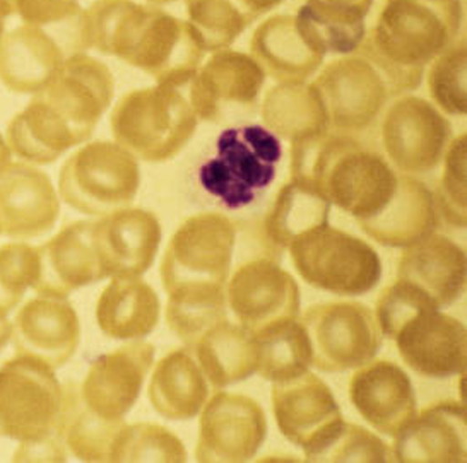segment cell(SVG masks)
Wrapping results in <instances>:
<instances>
[{
    "label": "cell",
    "instance_id": "obj_13",
    "mask_svg": "<svg viewBox=\"0 0 467 463\" xmlns=\"http://www.w3.org/2000/svg\"><path fill=\"white\" fill-rule=\"evenodd\" d=\"M224 294L234 318L248 332L300 314L298 283L275 260L242 263L224 286Z\"/></svg>",
    "mask_w": 467,
    "mask_h": 463
},
{
    "label": "cell",
    "instance_id": "obj_30",
    "mask_svg": "<svg viewBox=\"0 0 467 463\" xmlns=\"http://www.w3.org/2000/svg\"><path fill=\"white\" fill-rule=\"evenodd\" d=\"M262 79L261 70L244 60L214 62L193 86V107L201 118L221 122L228 109L254 105Z\"/></svg>",
    "mask_w": 467,
    "mask_h": 463
},
{
    "label": "cell",
    "instance_id": "obj_9",
    "mask_svg": "<svg viewBox=\"0 0 467 463\" xmlns=\"http://www.w3.org/2000/svg\"><path fill=\"white\" fill-rule=\"evenodd\" d=\"M312 344V366L326 373L357 369L375 359L382 334L368 306L334 301L310 306L302 318Z\"/></svg>",
    "mask_w": 467,
    "mask_h": 463
},
{
    "label": "cell",
    "instance_id": "obj_40",
    "mask_svg": "<svg viewBox=\"0 0 467 463\" xmlns=\"http://www.w3.org/2000/svg\"><path fill=\"white\" fill-rule=\"evenodd\" d=\"M462 68V62L441 64L433 70L430 77L431 95L437 99V103L445 111L457 115L466 111V89Z\"/></svg>",
    "mask_w": 467,
    "mask_h": 463
},
{
    "label": "cell",
    "instance_id": "obj_15",
    "mask_svg": "<svg viewBox=\"0 0 467 463\" xmlns=\"http://www.w3.org/2000/svg\"><path fill=\"white\" fill-rule=\"evenodd\" d=\"M161 243V224L144 209L124 207L93 221V246L103 277H140Z\"/></svg>",
    "mask_w": 467,
    "mask_h": 463
},
{
    "label": "cell",
    "instance_id": "obj_28",
    "mask_svg": "<svg viewBox=\"0 0 467 463\" xmlns=\"http://www.w3.org/2000/svg\"><path fill=\"white\" fill-rule=\"evenodd\" d=\"M5 140L21 161L52 164L67 150L79 146V139L38 95L7 125Z\"/></svg>",
    "mask_w": 467,
    "mask_h": 463
},
{
    "label": "cell",
    "instance_id": "obj_45",
    "mask_svg": "<svg viewBox=\"0 0 467 463\" xmlns=\"http://www.w3.org/2000/svg\"><path fill=\"white\" fill-rule=\"evenodd\" d=\"M0 234H2V226H0Z\"/></svg>",
    "mask_w": 467,
    "mask_h": 463
},
{
    "label": "cell",
    "instance_id": "obj_37",
    "mask_svg": "<svg viewBox=\"0 0 467 463\" xmlns=\"http://www.w3.org/2000/svg\"><path fill=\"white\" fill-rule=\"evenodd\" d=\"M40 260L36 246L16 242L0 246V308L13 312L36 284Z\"/></svg>",
    "mask_w": 467,
    "mask_h": 463
},
{
    "label": "cell",
    "instance_id": "obj_22",
    "mask_svg": "<svg viewBox=\"0 0 467 463\" xmlns=\"http://www.w3.org/2000/svg\"><path fill=\"white\" fill-rule=\"evenodd\" d=\"M64 60L60 45L43 27L23 23L0 36V82L17 95L42 93Z\"/></svg>",
    "mask_w": 467,
    "mask_h": 463
},
{
    "label": "cell",
    "instance_id": "obj_5",
    "mask_svg": "<svg viewBox=\"0 0 467 463\" xmlns=\"http://www.w3.org/2000/svg\"><path fill=\"white\" fill-rule=\"evenodd\" d=\"M64 407L66 388L42 359L17 355L0 366V437L31 445L58 437Z\"/></svg>",
    "mask_w": 467,
    "mask_h": 463
},
{
    "label": "cell",
    "instance_id": "obj_4",
    "mask_svg": "<svg viewBox=\"0 0 467 463\" xmlns=\"http://www.w3.org/2000/svg\"><path fill=\"white\" fill-rule=\"evenodd\" d=\"M288 252L306 284L337 296L367 294L382 277V260L375 248L329 222L295 238Z\"/></svg>",
    "mask_w": 467,
    "mask_h": 463
},
{
    "label": "cell",
    "instance_id": "obj_42",
    "mask_svg": "<svg viewBox=\"0 0 467 463\" xmlns=\"http://www.w3.org/2000/svg\"><path fill=\"white\" fill-rule=\"evenodd\" d=\"M13 341V322L9 320V312L0 308V351Z\"/></svg>",
    "mask_w": 467,
    "mask_h": 463
},
{
    "label": "cell",
    "instance_id": "obj_32",
    "mask_svg": "<svg viewBox=\"0 0 467 463\" xmlns=\"http://www.w3.org/2000/svg\"><path fill=\"white\" fill-rule=\"evenodd\" d=\"M330 202L320 193L293 181L283 187L264 218V234L271 245L288 250L291 242L316 226L329 222Z\"/></svg>",
    "mask_w": 467,
    "mask_h": 463
},
{
    "label": "cell",
    "instance_id": "obj_24",
    "mask_svg": "<svg viewBox=\"0 0 467 463\" xmlns=\"http://www.w3.org/2000/svg\"><path fill=\"white\" fill-rule=\"evenodd\" d=\"M398 277L423 289L440 308L451 306L466 289V253L451 238L433 232L404 248Z\"/></svg>",
    "mask_w": 467,
    "mask_h": 463
},
{
    "label": "cell",
    "instance_id": "obj_25",
    "mask_svg": "<svg viewBox=\"0 0 467 463\" xmlns=\"http://www.w3.org/2000/svg\"><path fill=\"white\" fill-rule=\"evenodd\" d=\"M99 330L113 341H139L158 327L161 303L151 284L140 277H111L97 303Z\"/></svg>",
    "mask_w": 467,
    "mask_h": 463
},
{
    "label": "cell",
    "instance_id": "obj_44",
    "mask_svg": "<svg viewBox=\"0 0 467 463\" xmlns=\"http://www.w3.org/2000/svg\"><path fill=\"white\" fill-rule=\"evenodd\" d=\"M13 161V150L9 148L5 137L0 134V171Z\"/></svg>",
    "mask_w": 467,
    "mask_h": 463
},
{
    "label": "cell",
    "instance_id": "obj_19",
    "mask_svg": "<svg viewBox=\"0 0 467 463\" xmlns=\"http://www.w3.org/2000/svg\"><path fill=\"white\" fill-rule=\"evenodd\" d=\"M392 437L390 462L464 463L466 406L455 400L428 406Z\"/></svg>",
    "mask_w": 467,
    "mask_h": 463
},
{
    "label": "cell",
    "instance_id": "obj_1",
    "mask_svg": "<svg viewBox=\"0 0 467 463\" xmlns=\"http://www.w3.org/2000/svg\"><path fill=\"white\" fill-rule=\"evenodd\" d=\"M293 178L359 221L390 202L398 177L382 158L346 137L312 134L295 142Z\"/></svg>",
    "mask_w": 467,
    "mask_h": 463
},
{
    "label": "cell",
    "instance_id": "obj_33",
    "mask_svg": "<svg viewBox=\"0 0 467 463\" xmlns=\"http://www.w3.org/2000/svg\"><path fill=\"white\" fill-rule=\"evenodd\" d=\"M120 421H105L81 402L79 394L66 390V407L58 427V437L66 450L83 462H111L115 443L125 426Z\"/></svg>",
    "mask_w": 467,
    "mask_h": 463
},
{
    "label": "cell",
    "instance_id": "obj_11",
    "mask_svg": "<svg viewBox=\"0 0 467 463\" xmlns=\"http://www.w3.org/2000/svg\"><path fill=\"white\" fill-rule=\"evenodd\" d=\"M199 414L197 462H248L267 437L265 412L250 396L218 392Z\"/></svg>",
    "mask_w": 467,
    "mask_h": 463
},
{
    "label": "cell",
    "instance_id": "obj_31",
    "mask_svg": "<svg viewBox=\"0 0 467 463\" xmlns=\"http://www.w3.org/2000/svg\"><path fill=\"white\" fill-rule=\"evenodd\" d=\"M257 345V373L271 383L288 382L312 368V344L298 316L250 332Z\"/></svg>",
    "mask_w": 467,
    "mask_h": 463
},
{
    "label": "cell",
    "instance_id": "obj_18",
    "mask_svg": "<svg viewBox=\"0 0 467 463\" xmlns=\"http://www.w3.org/2000/svg\"><path fill=\"white\" fill-rule=\"evenodd\" d=\"M384 146L406 173H426L439 164L451 136L449 123L423 99L404 98L385 117Z\"/></svg>",
    "mask_w": 467,
    "mask_h": 463
},
{
    "label": "cell",
    "instance_id": "obj_34",
    "mask_svg": "<svg viewBox=\"0 0 467 463\" xmlns=\"http://www.w3.org/2000/svg\"><path fill=\"white\" fill-rule=\"evenodd\" d=\"M262 117L269 130L285 139L318 134L327 123V113L320 96L308 86L275 87L264 101Z\"/></svg>",
    "mask_w": 467,
    "mask_h": 463
},
{
    "label": "cell",
    "instance_id": "obj_43",
    "mask_svg": "<svg viewBox=\"0 0 467 463\" xmlns=\"http://www.w3.org/2000/svg\"><path fill=\"white\" fill-rule=\"evenodd\" d=\"M15 14V5L13 0H0V36L5 31V23L7 19Z\"/></svg>",
    "mask_w": 467,
    "mask_h": 463
},
{
    "label": "cell",
    "instance_id": "obj_23",
    "mask_svg": "<svg viewBox=\"0 0 467 463\" xmlns=\"http://www.w3.org/2000/svg\"><path fill=\"white\" fill-rule=\"evenodd\" d=\"M358 224L379 245L404 250L437 232L440 218L435 197L425 183L400 177L390 202L382 212Z\"/></svg>",
    "mask_w": 467,
    "mask_h": 463
},
{
    "label": "cell",
    "instance_id": "obj_17",
    "mask_svg": "<svg viewBox=\"0 0 467 463\" xmlns=\"http://www.w3.org/2000/svg\"><path fill=\"white\" fill-rule=\"evenodd\" d=\"M16 355H33L54 369L67 365L81 344V322L67 298L26 301L13 320Z\"/></svg>",
    "mask_w": 467,
    "mask_h": 463
},
{
    "label": "cell",
    "instance_id": "obj_26",
    "mask_svg": "<svg viewBox=\"0 0 467 463\" xmlns=\"http://www.w3.org/2000/svg\"><path fill=\"white\" fill-rule=\"evenodd\" d=\"M148 396L154 410L170 421L199 416L209 398V385L191 349H175L158 361Z\"/></svg>",
    "mask_w": 467,
    "mask_h": 463
},
{
    "label": "cell",
    "instance_id": "obj_29",
    "mask_svg": "<svg viewBox=\"0 0 467 463\" xmlns=\"http://www.w3.org/2000/svg\"><path fill=\"white\" fill-rule=\"evenodd\" d=\"M207 382L224 388L257 373V345L247 328L223 320L207 328L191 347Z\"/></svg>",
    "mask_w": 467,
    "mask_h": 463
},
{
    "label": "cell",
    "instance_id": "obj_39",
    "mask_svg": "<svg viewBox=\"0 0 467 463\" xmlns=\"http://www.w3.org/2000/svg\"><path fill=\"white\" fill-rule=\"evenodd\" d=\"M464 139H457L447 156L445 173L440 181L435 205L439 218L451 228H466V173H464Z\"/></svg>",
    "mask_w": 467,
    "mask_h": 463
},
{
    "label": "cell",
    "instance_id": "obj_20",
    "mask_svg": "<svg viewBox=\"0 0 467 463\" xmlns=\"http://www.w3.org/2000/svg\"><path fill=\"white\" fill-rule=\"evenodd\" d=\"M349 400L380 435L394 437L418 412L411 378L392 361H370L349 380Z\"/></svg>",
    "mask_w": 467,
    "mask_h": 463
},
{
    "label": "cell",
    "instance_id": "obj_10",
    "mask_svg": "<svg viewBox=\"0 0 467 463\" xmlns=\"http://www.w3.org/2000/svg\"><path fill=\"white\" fill-rule=\"evenodd\" d=\"M271 398L283 437L302 448L306 462H316L344 424L329 385L306 371L295 380L273 383Z\"/></svg>",
    "mask_w": 467,
    "mask_h": 463
},
{
    "label": "cell",
    "instance_id": "obj_2",
    "mask_svg": "<svg viewBox=\"0 0 467 463\" xmlns=\"http://www.w3.org/2000/svg\"><path fill=\"white\" fill-rule=\"evenodd\" d=\"M380 334L394 341L408 368L426 378H451L466 369V327L423 289L398 277L377 300Z\"/></svg>",
    "mask_w": 467,
    "mask_h": 463
},
{
    "label": "cell",
    "instance_id": "obj_21",
    "mask_svg": "<svg viewBox=\"0 0 467 463\" xmlns=\"http://www.w3.org/2000/svg\"><path fill=\"white\" fill-rule=\"evenodd\" d=\"M36 250L40 260V273L33 287L36 294L69 298L74 291L105 279L93 246V221L66 224Z\"/></svg>",
    "mask_w": 467,
    "mask_h": 463
},
{
    "label": "cell",
    "instance_id": "obj_36",
    "mask_svg": "<svg viewBox=\"0 0 467 463\" xmlns=\"http://www.w3.org/2000/svg\"><path fill=\"white\" fill-rule=\"evenodd\" d=\"M183 463L187 448L165 426L154 423L125 424L115 443L110 463Z\"/></svg>",
    "mask_w": 467,
    "mask_h": 463
},
{
    "label": "cell",
    "instance_id": "obj_38",
    "mask_svg": "<svg viewBox=\"0 0 467 463\" xmlns=\"http://www.w3.org/2000/svg\"><path fill=\"white\" fill-rule=\"evenodd\" d=\"M316 462H390V447L358 424L346 423Z\"/></svg>",
    "mask_w": 467,
    "mask_h": 463
},
{
    "label": "cell",
    "instance_id": "obj_41",
    "mask_svg": "<svg viewBox=\"0 0 467 463\" xmlns=\"http://www.w3.org/2000/svg\"><path fill=\"white\" fill-rule=\"evenodd\" d=\"M15 14L31 26H52L79 14V0H13Z\"/></svg>",
    "mask_w": 467,
    "mask_h": 463
},
{
    "label": "cell",
    "instance_id": "obj_3",
    "mask_svg": "<svg viewBox=\"0 0 467 463\" xmlns=\"http://www.w3.org/2000/svg\"><path fill=\"white\" fill-rule=\"evenodd\" d=\"M281 158V140L267 127H230L216 139V154L199 168V183L224 207L242 209L273 185Z\"/></svg>",
    "mask_w": 467,
    "mask_h": 463
},
{
    "label": "cell",
    "instance_id": "obj_35",
    "mask_svg": "<svg viewBox=\"0 0 467 463\" xmlns=\"http://www.w3.org/2000/svg\"><path fill=\"white\" fill-rule=\"evenodd\" d=\"M226 320L224 287L180 289L168 294L166 324L189 349L207 328Z\"/></svg>",
    "mask_w": 467,
    "mask_h": 463
},
{
    "label": "cell",
    "instance_id": "obj_12",
    "mask_svg": "<svg viewBox=\"0 0 467 463\" xmlns=\"http://www.w3.org/2000/svg\"><path fill=\"white\" fill-rule=\"evenodd\" d=\"M154 345L129 341L97 357L78 390L88 409L105 421H120L136 406L154 363Z\"/></svg>",
    "mask_w": 467,
    "mask_h": 463
},
{
    "label": "cell",
    "instance_id": "obj_8",
    "mask_svg": "<svg viewBox=\"0 0 467 463\" xmlns=\"http://www.w3.org/2000/svg\"><path fill=\"white\" fill-rule=\"evenodd\" d=\"M236 243V226L220 212L185 219L173 232L160 275L166 294L180 289L224 287Z\"/></svg>",
    "mask_w": 467,
    "mask_h": 463
},
{
    "label": "cell",
    "instance_id": "obj_7",
    "mask_svg": "<svg viewBox=\"0 0 467 463\" xmlns=\"http://www.w3.org/2000/svg\"><path fill=\"white\" fill-rule=\"evenodd\" d=\"M110 123L117 144L144 161L175 156L195 130V117L185 99L161 87L120 98Z\"/></svg>",
    "mask_w": 467,
    "mask_h": 463
},
{
    "label": "cell",
    "instance_id": "obj_6",
    "mask_svg": "<svg viewBox=\"0 0 467 463\" xmlns=\"http://www.w3.org/2000/svg\"><path fill=\"white\" fill-rule=\"evenodd\" d=\"M140 183L136 156L97 140L72 152L58 173V197L84 216L101 218L132 204Z\"/></svg>",
    "mask_w": 467,
    "mask_h": 463
},
{
    "label": "cell",
    "instance_id": "obj_14",
    "mask_svg": "<svg viewBox=\"0 0 467 463\" xmlns=\"http://www.w3.org/2000/svg\"><path fill=\"white\" fill-rule=\"evenodd\" d=\"M38 96L56 109L83 144L93 136L103 113L110 107L113 77L97 58L78 52L66 57L56 79Z\"/></svg>",
    "mask_w": 467,
    "mask_h": 463
},
{
    "label": "cell",
    "instance_id": "obj_27",
    "mask_svg": "<svg viewBox=\"0 0 467 463\" xmlns=\"http://www.w3.org/2000/svg\"><path fill=\"white\" fill-rule=\"evenodd\" d=\"M327 118L337 129L359 130L377 117L385 103V87L367 67L336 66L320 79Z\"/></svg>",
    "mask_w": 467,
    "mask_h": 463
},
{
    "label": "cell",
    "instance_id": "obj_16",
    "mask_svg": "<svg viewBox=\"0 0 467 463\" xmlns=\"http://www.w3.org/2000/svg\"><path fill=\"white\" fill-rule=\"evenodd\" d=\"M60 216V197L50 177L26 161H11L0 171V226L15 240L52 232Z\"/></svg>",
    "mask_w": 467,
    "mask_h": 463
}]
</instances>
